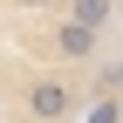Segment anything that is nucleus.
I'll list each match as a JSON object with an SVG mask.
<instances>
[{"label":"nucleus","instance_id":"obj_4","mask_svg":"<svg viewBox=\"0 0 123 123\" xmlns=\"http://www.w3.org/2000/svg\"><path fill=\"white\" fill-rule=\"evenodd\" d=\"M123 116V96L116 89H96V103H89V123H116Z\"/></svg>","mask_w":123,"mask_h":123},{"label":"nucleus","instance_id":"obj_1","mask_svg":"<svg viewBox=\"0 0 123 123\" xmlns=\"http://www.w3.org/2000/svg\"><path fill=\"white\" fill-rule=\"evenodd\" d=\"M75 103H82V89H75L68 75H34V82H27V116L34 123H68Z\"/></svg>","mask_w":123,"mask_h":123},{"label":"nucleus","instance_id":"obj_5","mask_svg":"<svg viewBox=\"0 0 123 123\" xmlns=\"http://www.w3.org/2000/svg\"><path fill=\"white\" fill-rule=\"evenodd\" d=\"M14 7H55V0H14Z\"/></svg>","mask_w":123,"mask_h":123},{"label":"nucleus","instance_id":"obj_2","mask_svg":"<svg viewBox=\"0 0 123 123\" xmlns=\"http://www.w3.org/2000/svg\"><path fill=\"white\" fill-rule=\"evenodd\" d=\"M103 41H110V34H96V27H82V21H55L48 55H55V62H96V55H103Z\"/></svg>","mask_w":123,"mask_h":123},{"label":"nucleus","instance_id":"obj_3","mask_svg":"<svg viewBox=\"0 0 123 123\" xmlns=\"http://www.w3.org/2000/svg\"><path fill=\"white\" fill-rule=\"evenodd\" d=\"M55 7H62V21H82L96 34H110V21H116V0H55Z\"/></svg>","mask_w":123,"mask_h":123}]
</instances>
